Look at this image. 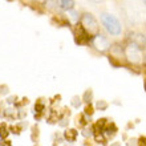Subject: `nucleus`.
<instances>
[{"label":"nucleus","mask_w":146,"mask_h":146,"mask_svg":"<svg viewBox=\"0 0 146 146\" xmlns=\"http://www.w3.org/2000/svg\"><path fill=\"white\" fill-rule=\"evenodd\" d=\"M72 32H73V36H74L76 44H78V45H88L89 44L92 36L88 35V33L85 32V29L81 27L78 21L74 24V27H72Z\"/></svg>","instance_id":"39448f33"},{"label":"nucleus","mask_w":146,"mask_h":146,"mask_svg":"<svg viewBox=\"0 0 146 146\" xmlns=\"http://www.w3.org/2000/svg\"><path fill=\"white\" fill-rule=\"evenodd\" d=\"M76 123L80 127H86L89 125V121H88V117L84 114V113H80V114L76 117Z\"/></svg>","instance_id":"1a4fd4ad"},{"label":"nucleus","mask_w":146,"mask_h":146,"mask_svg":"<svg viewBox=\"0 0 146 146\" xmlns=\"http://www.w3.org/2000/svg\"><path fill=\"white\" fill-rule=\"evenodd\" d=\"M97 108L100 109V110H106V108H108V104L105 102L104 100H101L97 102Z\"/></svg>","instance_id":"2eb2a0df"},{"label":"nucleus","mask_w":146,"mask_h":146,"mask_svg":"<svg viewBox=\"0 0 146 146\" xmlns=\"http://www.w3.org/2000/svg\"><path fill=\"white\" fill-rule=\"evenodd\" d=\"M89 44H90L93 49L97 50L98 53H108L109 49H110V45H111V42L108 38V36L102 35L101 32L93 35L92 37H90Z\"/></svg>","instance_id":"20e7f679"},{"label":"nucleus","mask_w":146,"mask_h":146,"mask_svg":"<svg viewBox=\"0 0 146 146\" xmlns=\"http://www.w3.org/2000/svg\"><path fill=\"white\" fill-rule=\"evenodd\" d=\"M81 98H82V100H84L86 104L92 102V100H93V90H92V89H88V90H85L84 96L81 97Z\"/></svg>","instance_id":"9d476101"},{"label":"nucleus","mask_w":146,"mask_h":146,"mask_svg":"<svg viewBox=\"0 0 146 146\" xmlns=\"http://www.w3.org/2000/svg\"><path fill=\"white\" fill-rule=\"evenodd\" d=\"M123 56L125 61H127V64L131 66H141L145 64V49L141 44L133 40L123 45Z\"/></svg>","instance_id":"f257e3e1"},{"label":"nucleus","mask_w":146,"mask_h":146,"mask_svg":"<svg viewBox=\"0 0 146 146\" xmlns=\"http://www.w3.org/2000/svg\"><path fill=\"white\" fill-rule=\"evenodd\" d=\"M69 15H68V17H70V19H73V21L74 23H77L78 21V19H80V13L77 11H74V8H72V9H69V11H66Z\"/></svg>","instance_id":"f8f14e48"},{"label":"nucleus","mask_w":146,"mask_h":146,"mask_svg":"<svg viewBox=\"0 0 146 146\" xmlns=\"http://www.w3.org/2000/svg\"><path fill=\"white\" fill-rule=\"evenodd\" d=\"M56 5L62 11H69L74 8L76 3H74V0H56Z\"/></svg>","instance_id":"0eeeda50"},{"label":"nucleus","mask_w":146,"mask_h":146,"mask_svg":"<svg viewBox=\"0 0 146 146\" xmlns=\"http://www.w3.org/2000/svg\"><path fill=\"white\" fill-rule=\"evenodd\" d=\"M90 1H93V3H101V1H104V0H90Z\"/></svg>","instance_id":"f3484780"},{"label":"nucleus","mask_w":146,"mask_h":146,"mask_svg":"<svg viewBox=\"0 0 146 146\" xmlns=\"http://www.w3.org/2000/svg\"><path fill=\"white\" fill-rule=\"evenodd\" d=\"M84 114L86 115V117H92V115L94 114V108H93L92 102L86 104V106H85V110H84Z\"/></svg>","instance_id":"ddd939ff"},{"label":"nucleus","mask_w":146,"mask_h":146,"mask_svg":"<svg viewBox=\"0 0 146 146\" xmlns=\"http://www.w3.org/2000/svg\"><path fill=\"white\" fill-rule=\"evenodd\" d=\"M33 3H36V4H38V5H44V4L46 3V0H32Z\"/></svg>","instance_id":"dca6fc26"},{"label":"nucleus","mask_w":146,"mask_h":146,"mask_svg":"<svg viewBox=\"0 0 146 146\" xmlns=\"http://www.w3.org/2000/svg\"><path fill=\"white\" fill-rule=\"evenodd\" d=\"M110 56H113L114 58H117L118 61L121 60H125V56H123V45H119V44H113L110 45Z\"/></svg>","instance_id":"423d86ee"},{"label":"nucleus","mask_w":146,"mask_h":146,"mask_svg":"<svg viewBox=\"0 0 146 146\" xmlns=\"http://www.w3.org/2000/svg\"><path fill=\"white\" fill-rule=\"evenodd\" d=\"M78 23H80V25L85 29V32L90 36L96 35V33L100 32V24H98L97 19L90 13V12H85V13L80 15Z\"/></svg>","instance_id":"7ed1b4c3"},{"label":"nucleus","mask_w":146,"mask_h":146,"mask_svg":"<svg viewBox=\"0 0 146 146\" xmlns=\"http://www.w3.org/2000/svg\"><path fill=\"white\" fill-rule=\"evenodd\" d=\"M8 134H9V131H8L7 125H5L4 122H1V123H0V138L4 139Z\"/></svg>","instance_id":"9b49d317"},{"label":"nucleus","mask_w":146,"mask_h":146,"mask_svg":"<svg viewBox=\"0 0 146 146\" xmlns=\"http://www.w3.org/2000/svg\"><path fill=\"white\" fill-rule=\"evenodd\" d=\"M101 23L106 29V32L111 36H121V33L123 31L122 24L118 20V17L111 15V13H108V12H102L101 13Z\"/></svg>","instance_id":"f03ea898"},{"label":"nucleus","mask_w":146,"mask_h":146,"mask_svg":"<svg viewBox=\"0 0 146 146\" xmlns=\"http://www.w3.org/2000/svg\"><path fill=\"white\" fill-rule=\"evenodd\" d=\"M81 104H82V98H81V97L74 96V97L72 98V106H73V108L78 109V108L81 106Z\"/></svg>","instance_id":"4468645a"},{"label":"nucleus","mask_w":146,"mask_h":146,"mask_svg":"<svg viewBox=\"0 0 146 146\" xmlns=\"http://www.w3.org/2000/svg\"><path fill=\"white\" fill-rule=\"evenodd\" d=\"M78 137V131L76 129H66L64 131V138L68 141V142H74Z\"/></svg>","instance_id":"6e6552de"}]
</instances>
